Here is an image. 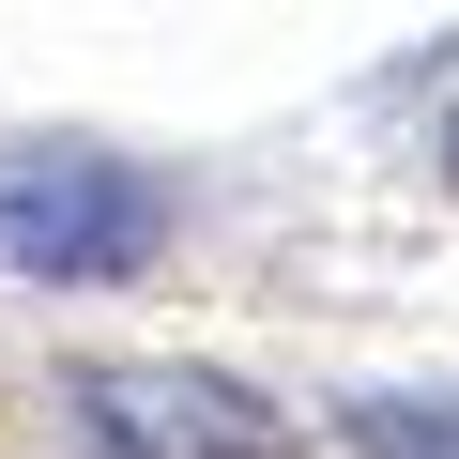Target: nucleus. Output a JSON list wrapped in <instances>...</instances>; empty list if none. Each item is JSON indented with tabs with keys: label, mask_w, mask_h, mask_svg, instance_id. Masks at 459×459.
Wrapping results in <instances>:
<instances>
[{
	"label": "nucleus",
	"mask_w": 459,
	"mask_h": 459,
	"mask_svg": "<svg viewBox=\"0 0 459 459\" xmlns=\"http://www.w3.org/2000/svg\"><path fill=\"white\" fill-rule=\"evenodd\" d=\"M92 429H108L123 459H307L291 413L230 398V383H184V368H108V383H92Z\"/></svg>",
	"instance_id": "2"
},
{
	"label": "nucleus",
	"mask_w": 459,
	"mask_h": 459,
	"mask_svg": "<svg viewBox=\"0 0 459 459\" xmlns=\"http://www.w3.org/2000/svg\"><path fill=\"white\" fill-rule=\"evenodd\" d=\"M169 246V184H138V169H108V153H62V169H31V184H0V276H138Z\"/></svg>",
	"instance_id": "1"
},
{
	"label": "nucleus",
	"mask_w": 459,
	"mask_h": 459,
	"mask_svg": "<svg viewBox=\"0 0 459 459\" xmlns=\"http://www.w3.org/2000/svg\"><path fill=\"white\" fill-rule=\"evenodd\" d=\"M352 429H368L383 459H459V413H444V398H429V413H413V398H368Z\"/></svg>",
	"instance_id": "3"
}]
</instances>
